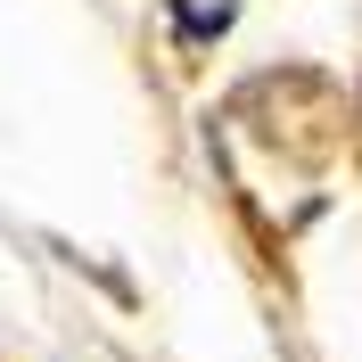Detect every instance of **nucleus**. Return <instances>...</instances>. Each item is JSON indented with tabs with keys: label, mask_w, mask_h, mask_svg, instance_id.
I'll list each match as a JSON object with an SVG mask.
<instances>
[{
	"label": "nucleus",
	"mask_w": 362,
	"mask_h": 362,
	"mask_svg": "<svg viewBox=\"0 0 362 362\" xmlns=\"http://www.w3.org/2000/svg\"><path fill=\"white\" fill-rule=\"evenodd\" d=\"M181 42H223V25L239 17V0H165Z\"/></svg>",
	"instance_id": "nucleus-1"
}]
</instances>
